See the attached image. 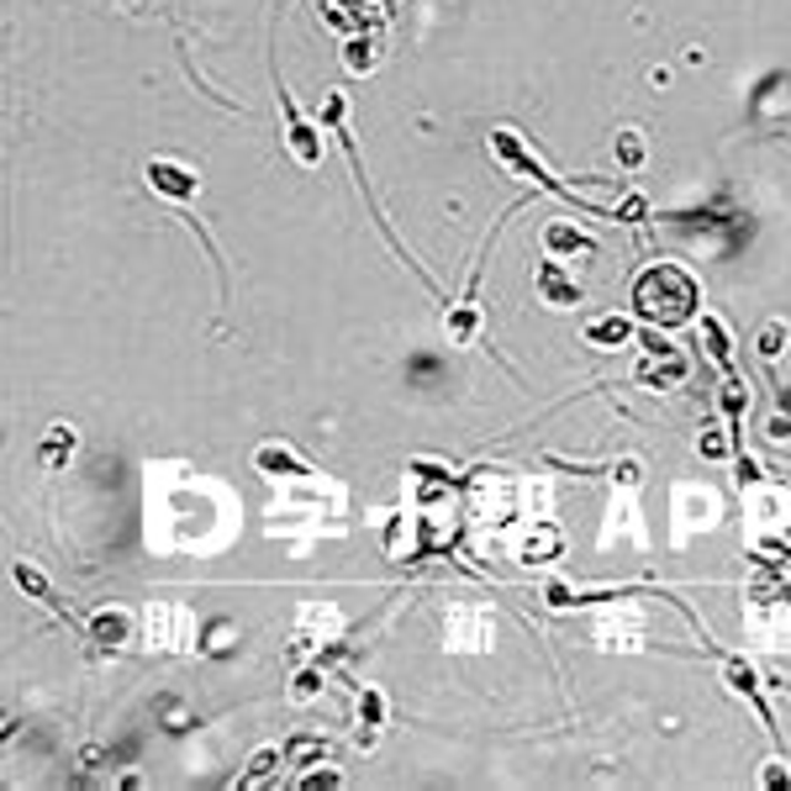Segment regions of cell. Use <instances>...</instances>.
Masks as SVG:
<instances>
[{
  "label": "cell",
  "instance_id": "cell-1",
  "mask_svg": "<svg viewBox=\"0 0 791 791\" xmlns=\"http://www.w3.org/2000/svg\"><path fill=\"white\" fill-rule=\"evenodd\" d=\"M633 312H639V323L660 327V333H675V327L696 323V312H702V280L675 259L650 264L633 280Z\"/></svg>",
  "mask_w": 791,
  "mask_h": 791
},
{
  "label": "cell",
  "instance_id": "cell-2",
  "mask_svg": "<svg viewBox=\"0 0 791 791\" xmlns=\"http://www.w3.org/2000/svg\"><path fill=\"white\" fill-rule=\"evenodd\" d=\"M491 154H496V164H502V169L523 175L527 185H538V190H544V196H554V201H570L575 211H586V217H607V223H617V217H612V206H591V201H581V196H570V185L554 180L544 164L533 159V148H527V142L512 132V127H491Z\"/></svg>",
  "mask_w": 791,
  "mask_h": 791
},
{
  "label": "cell",
  "instance_id": "cell-3",
  "mask_svg": "<svg viewBox=\"0 0 791 791\" xmlns=\"http://www.w3.org/2000/svg\"><path fill=\"white\" fill-rule=\"evenodd\" d=\"M723 686H729L739 702H750L754 718L771 729L775 750H781V718L771 712V696H765V686H760V670H754L750 660H739V654H723Z\"/></svg>",
  "mask_w": 791,
  "mask_h": 791
},
{
  "label": "cell",
  "instance_id": "cell-4",
  "mask_svg": "<svg viewBox=\"0 0 791 791\" xmlns=\"http://www.w3.org/2000/svg\"><path fill=\"white\" fill-rule=\"evenodd\" d=\"M275 90H280L285 142H290V154H296V164H306V169H317V164H323V138H317V127L306 122V111L296 106V96L285 90V80H280V75H275Z\"/></svg>",
  "mask_w": 791,
  "mask_h": 791
},
{
  "label": "cell",
  "instance_id": "cell-5",
  "mask_svg": "<svg viewBox=\"0 0 791 791\" xmlns=\"http://www.w3.org/2000/svg\"><path fill=\"white\" fill-rule=\"evenodd\" d=\"M148 190L159 201H175V206H190L201 196V175L190 164H175V159H154L148 164Z\"/></svg>",
  "mask_w": 791,
  "mask_h": 791
},
{
  "label": "cell",
  "instance_id": "cell-6",
  "mask_svg": "<svg viewBox=\"0 0 791 791\" xmlns=\"http://www.w3.org/2000/svg\"><path fill=\"white\" fill-rule=\"evenodd\" d=\"M85 639H90V650H96V654H122L127 639H132V612H127V607L90 612V623H85Z\"/></svg>",
  "mask_w": 791,
  "mask_h": 791
},
{
  "label": "cell",
  "instance_id": "cell-7",
  "mask_svg": "<svg viewBox=\"0 0 791 791\" xmlns=\"http://www.w3.org/2000/svg\"><path fill=\"white\" fill-rule=\"evenodd\" d=\"M475 338H481V269L469 275L459 306L448 312V344H454V348H469Z\"/></svg>",
  "mask_w": 791,
  "mask_h": 791
},
{
  "label": "cell",
  "instance_id": "cell-8",
  "mask_svg": "<svg viewBox=\"0 0 791 791\" xmlns=\"http://www.w3.org/2000/svg\"><path fill=\"white\" fill-rule=\"evenodd\" d=\"M75 454H80V427L75 423H53L48 433H42V444H38L42 469H69L75 465Z\"/></svg>",
  "mask_w": 791,
  "mask_h": 791
},
{
  "label": "cell",
  "instance_id": "cell-9",
  "mask_svg": "<svg viewBox=\"0 0 791 791\" xmlns=\"http://www.w3.org/2000/svg\"><path fill=\"white\" fill-rule=\"evenodd\" d=\"M686 375H691V369H686V359H681L675 348H660V354H650L644 365L633 369V380H639V386H654V390H670V386H681Z\"/></svg>",
  "mask_w": 791,
  "mask_h": 791
},
{
  "label": "cell",
  "instance_id": "cell-10",
  "mask_svg": "<svg viewBox=\"0 0 791 791\" xmlns=\"http://www.w3.org/2000/svg\"><path fill=\"white\" fill-rule=\"evenodd\" d=\"M254 465H259V475H269V481H312V475H317L306 459L290 454V444H259Z\"/></svg>",
  "mask_w": 791,
  "mask_h": 791
},
{
  "label": "cell",
  "instance_id": "cell-11",
  "mask_svg": "<svg viewBox=\"0 0 791 791\" xmlns=\"http://www.w3.org/2000/svg\"><path fill=\"white\" fill-rule=\"evenodd\" d=\"M11 581H17V591H27L32 602H42V607H53L59 617H69V612H63V602L53 596V586H48V575H42L32 560H17V565H11ZM69 623H80V617H69ZM80 629H85V623H80Z\"/></svg>",
  "mask_w": 791,
  "mask_h": 791
},
{
  "label": "cell",
  "instance_id": "cell-12",
  "mask_svg": "<svg viewBox=\"0 0 791 791\" xmlns=\"http://www.w3.org/2000/svg\"><path fill=\"white\" fill-rule=\"evenodd\" d=\"M639 333V323H629V317H591L586 327H581V338H586L591 348H623Z\"/></svg>",
  "mask_w": 791,
  "mask_h": 791
},
{
  "label": "cell",
  "instance_id": "cell-13",
  "mask_svg": "<svg viewBox=\"0 0 791 791\" xmlns=\"http://www.w3.org/2000/svg\"><path fill=\"white\" fill-rule=\"evenodd\" d=\"M538 296H544L548 306H581V285L570 280L560 264H544V269H538Z\"/></svg>",
  "mask_w": 791,
  "mask_h": 791
},
{
  "label": "cell",
  "instance_id": "cell-14",
  "mask_svg": "<svg viewBox=\"0 0 791 791\" xmlns=\"http://www.w3.org/2000/svg\"><path fill=\"white\" fill-rule=\"evenodd\" d=\"M696 323H702V348H708V359L718 369H723V375H733V344H729V327H723V317H696Z\"/></svg>",
  "mask_w": 791,
  "mask_h": 791
},
{
  "label": "cell",
  "instance_id": "cell-15",
  "mask_svg": "<svg viewBox=\"0 0 791 791\" xmlns=\"http://www.w3.org/2000/svg\"><path fill=\"white\" fill-rule=\"evenodd\" d=\"M285 760H290V754H285V750H275V744H269V750H259V754H254V760L244 765V775H238V787H244V791H254L259 781H269V775L280 771Z\"/></svg>",
  "mask_w": 791,
  "mask_h": 791
},
{
  "label": "cell",
  "instance_id": "cell-16",
  "mask_svg": "<svg viewBox=\"0 0 791 791\" xmlns=\"http://www.w3.org/2000/svg\"><path fill=\"white\" fill-rule=\"evenodd\" d=\"M544 244H548V254H591V238L581 233V227H570V223H548Z\"/></svg>",
  "mask_w": 791,
  "mask_h": 791
},
{
  "label": "cell",
  "instance_id": "cell-17",
  "mask_svg": "<svg viewBox=\"0 0 791 791\" xmlns=\"http://www.w3.org/2000/svg\"><path fill=\"white\" fill-rule=\"evenodd\" d=\"M718 406H723V417H729V427H733V448H744V444H739V423H744V406H750V390L739 386L733 375H723V396H718Z\"/></svg>",
  "mask_w": 791,
  "mask_h": 791
},
{
  "label": "cell",
  "instance_id": "cell-18",
  "mask_svg": "<svg viewBox=\"0 0 791 791\" xmlns=\"http://www.w3.org/2000/svg\"><path fill=\"white\" fill-rule=\"evenodd\" d=\"M380 723H386V691L369 686L365 691V729H359V750L375 744V729H380Z\"/></svg>",
  "mask_w": 791,
  "mask_h": 791
},
{
  "label": "cell",
  "instance_id": "cell-19",
  "mask_svg": "<svg viewBox=\"0 0 791 791\" xmlns=\"http://www.w3.org/2000/svg\"><path fill=\"white\" fill-rule=\"evenodd\" d=\"M375 53H380V48H375L369 38H348L344 42V69L348 75H369V69H375Z\"/></svg>",
  "mask_w": 791,
  "mask_h": 791
},
{
  "label": "cell",
  "instance_id": "cell-20",
  "mask_svg": "<svg viewBox=\"0 0 791 791\" xmlns=\"http://www.w3.org/2000/svg\"><path fill=\"white\" fill-rule=\"evenodd\" d=\"M290 696H296V702H312V696H323V670H317V665L296 670V681H290Z\"/></svg>",
  "mask_w": 791,
  "mask_h": 791
},
{
  "label": "cell",
  "instance_id": "cell-21",
  "mask_svg": "<svg viewBox=\"0 0 791 791\" xmlns=\"http://www.w3.org/2000/svg\"><path fill=\"white\" fill-rule=\"evenodd\" d=\"M554 554H560V533H554V527H538V538H533V544H523L527 565H533V560H554Z\"/></svg>",
  "mask_w": 791,
  "mask_h": 791
},
{
  "label": "cell",
  "instance_id": "cell-22",
  "mask_svg": "<svg viewBox=\"0 0 791 791\" xmlns=\"http://www.w3.org/2000/svg\"><path fill=\"white\" fill-rule=\"evenodd\" d=\"M754 781H760V787H771V791H787L791 787V765L775 754V760H765V765H760V775H754Z\"/></svg>",
  "mask_w": 791,
  "mask_h": 791
},
{
  "label": "cell",
  "instance_id": "cell-23",
  "mask_svg": "<svg viewBox=\"0 0 791 791\" xmlns=\"http://www.w3.org/2000/svg\"><path fill=\"white\" fill-rule=\"evenodd\" d=\"M317 787H344V771L338 765H312V771H301V791H317Z\"/></svg>",
  "mask_w": 791,
  "mask_h": 791
},
{
  "label": "cell",
  "instance_id": "cell-24",
  "mask_svg": "<svg viewBox=\"0 0 791 791\" xmlns=\"http://www.w3.org/2000/svg\"><path fill=\"white\" fill-rule=\"evenodd\" d=\"M617 164H623V169H639V164H644V142H639V132H623V138H617Z\"/></svg>",
  "mask_w": 791,
  "mask_h": 791
},
{
  "label": "cell",
  "instance_id": "cell-25",
  "mask_svg": "<svg viewBox=\"0 0 791 791\" xmlns=\"http://www.w3.org/2000/svg\"><path fill=\"white\" fill-rule=\"evenodd\" d=\"M781 348H787V327H781V323L760 327V354H765V359H775Z\"/></svg>",
  "mask_w": 791,
  "mask_h": 791
},
{
  "label": "cell",
  "instance_id": "cell-26",
  "mask_svg": "<svg viewBox=\"0 0 791 791\" xmlns=\"http://www.w3.org/2000/svg\"><path fill=\"white\" fill-rule=\"evenodd\" d=\"M702 454H708V459H729V438H723L718 427H702Z\"/></svg>",
  "mask_w": 791,
  "mask_h": 791
},
{
  "label": "cell",
  "instance_id": "cell-27",
  "mask_svg": "<svg viewBox=\"0 0 791 791\" xmlns=\"http://www.w3.org/2000/svg\"><path fill=\"white\" fill-rule=\"evenodd\" d=\"M765 438H771V444L791 438V417H771V423H765Z\"/></svg>",
  "mask_w": 791,
  "mask_h": 791
}]
</instances>
